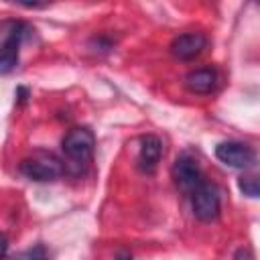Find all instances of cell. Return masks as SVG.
I'll list each match as a JSON object with an SVG mask.
<instances>
[{
    "instance_id": "1",
    "label": "cell",
    "mask_w": 260,
    "mask_h": 260,
    "mask_svg": "<svg viewBox=\"0 0 260 260\" xmlns=\"http://www.w3.org/2000/svg\"><path fill=\"white\" fill-rule=\"evenodd\" d=\"M20 175L35 183H51L57 181L65 173V162L49 150H35L32 154L24 156L18 165Z\"/></svg>"
},
{
    "instance_id": "2",
    "label": "cell",
    "mask_w": 260,
    "mask_h": 260,
    "mask_svg": "<svg viewBox=\"0 0 260 260\" xmlns=\"http://www.w3.org/2000/svg\"><path fill=\"white\" fill-rule=\"evenodd\" d=\"M32 28L24 20L2 22V45H0V73L8 75L18 65L20 45L30 37Z\"/></svg>"
},
{
    "instance_id": "3",
    "label": "cell",
    "mask_w": 260,
    "mask_h": 260,
    "mask_svg": "<svg viewBox=\"0 0 260 260\" xmlns=\"http://www.w3.org/2000/svg\"><path fill=\"white\" fill-rule=\"evenodd\" d=\"M61 150L65 158L69 160L71 167L81 169L93 158L95 152V134L87 126H75L71 128L63 140H61Z\"/></svg>"
},
{
    "instance_id": "4",
    "label": "cell",
    "mask_w": 260,
    "mask_h": 260,
    "mask_svg": "<svg viewBox=\"0 0 260 260\" xmlns=\"http://www.w3.org/2000/svg\"><path fill=\"white\" fill-rule=\"evenodd\" d=\"M191 209H193V215L203 221V223H211L219 217L221 213V195H219V189L209 183V181H203L191 195Z\"/></svg>"
},
{
    "instance_id": "5",
    "label": "cell",
    "mask_w": 260,
    "mask_h": 260,
    "mask_svg": "<svg viewBox=\"0 0 260 260\" xmlns=\"http://www.w3.org/2000/svg\"><path fill=\"white\" fill-rule=\"evenodd\" d=\"M171 177H173L177 189L183 191L185 195H191L205 181V175H203L197 158L191 156L189 152H183L175 158L173 169H171Z\"/></svg>"
},
{
    "instance_id": "6",
    "label": "cell",
    "mask_w": 260,
    "mask_h": 260,
    "mask_svg": "<svg viewBox=\"0 0 260 260\" xmlns=\"http://www.w3.org/2000/svg\"><path fill=\"white\" fill-rule=\"evenodd\" d=\"M215 156L219 162L232 169H250L256 162V152L252 146L238 140H223L215 146Z\"/></svg>"
},
{
    "instance_id": "7",
    "label": "cell",
    "mask_w": 260,
    "mask_h": 260,
    "mask_svg": "<svg viewBox=\"0 0 260 260\" xmlns=\"http://www.w3.org/2000/svg\"><path fill=\"white\" fill-rule=\"evenodd\" d=\"M207 47V37L203 32H183V35H177L171 45H169V51L175 59L179 61H193L195 57H199Z\"/></svg>"
},
{
    "instance_id": "8",
    "label": "cell",
    "mask_w": 260,
    "mask_h": 260,
    "mask_svg": "<svg viewBox=\"0 0 260 260\" xmlns=\"http://www.w3.org/2000/svg\"><path fill=\"white\" fill-rule=\"evenodd\" d=\"M162 156V140L154 134H144L140 138V148H138V169L146 175H152L160 162Z\"/></svg>"
},
{
    "instance_id": "9",
    "label": "cell",
    "mask_w": 260,
    "mask_h": 260,
    "mask_svg": "<svg viewBox=\"0 0 260 260\" xmlns=\"http://www.w3.org/2000/svg\"><path fill=\"white\" fill-rule=\"evenodd\" d=\"M183 81H185V87L191 93L205 95V93H211L217 87V71L213 67H199V69L189 71Z\"/></svg>"
},
{
    "instance_id": "10",
    "label": "cell",
    "mask_w": 260,
    "mask_h": 260,
    "mask_svg": "<svg viewBox=\"0 0 260 260\" xmlns=\"http://www.w3.org/2000/svg\"><path fill=\"white\" fill-rule=\"evenodd\" d=\"M238 189L250 199H260V175H242L238 179Z\"/></svg>"
},
{
    "instance_id": "11",
    "label": "cell",
    "mask_w": 260,
    "mask_h": 260,
    "mask_svg": "<svg viewBox=\"0 0 260 260\" xmlns=\"http://www.w3.org/2000/svg\"><path fill=\"white\" fill-rule=\"evenodd\" d=\"M4 260H49V252L43 244H35L26 250H20L12 256H6Z\"/></svg>"
},
{
    "instance_id": "12",
    "label": "cell",
    "mask_w": 260,
    "mask_h": 260,
    "mask_svg": "<svg viewBox=\"0 0 260 260\" xmlns=\"http://www.w3.org/2000/svg\"><path fill=\"white\" fill-rule=\"evenodd\" d=\"M87 49H89L91 53L106 55V53H110V51L114 49V41H112L108 35H95V37H91V39H89Z\"/></svg>"
},
{
    "instance_id": "13",
    "label": "cell",
    "mask_w": 260,
    "mask_h": 260,
    "mask_svg": "<svg viewBox=\"0 0 260 260\" xmlns=\"http://www.w3.org/2000/svg\"><path fill=\"white\" fill-rule=\"evenodd\" d=\"M26 102H28V89L24 85H18L16 87V104L18 106H24Z\"/></svg>"
},
{
    "instance_id": "14",
    "label": "cell",
    "mask_w": 260,
    "mask_h": 260,
    "mask_svg": "<svg viewBox=\"0 0 260 260\" xmlns=\"http://www.w3.org/2000/svg\"><path fill=\"white\" fill-rule=\"evenodd\" d=\"M116 260H132V256H130L128 252H118V256H116Z\"/></svg>"
}]
</instances>
